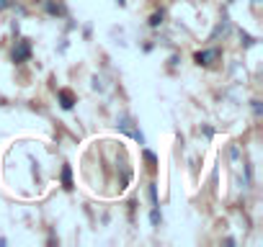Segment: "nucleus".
<instances>
[{
  "label": "nucleus",
  "mask_w": 263,
  "mask_h": 247,
  "mask_svg": "<svg viewBox=\"0 0 263 247\" xmlns=\"http://www.w3.org/2000/svg\"><path fill=\"white\" fill-rule=\"evenodd\" d=\"M62 183H65V188H72V175H70V168H65V170H62Z\"/></svg>",
  "instance_id": "nucleus-4"
},
{
  "label": "nucleus",
  "mask_w": 263,
  "mask_h": 247,
  "mask_svg": "<svg viewBox=\"0 0 263 247\" xmlns=\"http://www.w3.org/2000/svg\"><path fill=\"white\" fill-rule=\"evenodd\" d=\"M47 11H49L52 16H57V13H60V6H54V3H52V0H49V3H47Z\"/></svg>",
  "instance_id": "nucleus-6"
},
{
  "label": "nucleus",
  "mask_w": 263,
  "mask_h": 247,
  "mask_svg": "<svg viewBox=\"0 0 263 247\" xmlns=\"http://www.w3.org/2000/svg\"><path fill=\"white\" fill-rule=\"evenodd\" d=\"M8 3H11V0H0V11H3V8H8Z\"/></svg>",
  "instance_id": "nucleus-10"
},
{
  "label": "nucleus",
  "mask_w": 263,
  "mask_h": 247,
  "mask_svg": "<svg viewBox=\"0 0 263 247\" xmlns=\"http://www.w3.org/2000/svg\"><path fill=\"white\" fill-rule=\"evenodd\" d=\"M150 198H153V203H158V188L155 186H150Z\"/></svg>",
  "instance_id": "nucleus-7"
},
{
  "label": "nucleus",
  "mask_w": 263,
  "mask_h": 247,
  "mask_svg": "<svg viewBox=\"0 0 263 247\" xmlns=\"http://www.w3.org/2000/svg\"><path fill=\"white\" fill-rule=\"evenodd\" d=\"M31 57V44L29 42H18L13 49V62H26Z\"/></svg>",
  "instance_id": "nucleus-1"
},
{
  "label": "nucleus",
  "mask_w": 263,
  "mask_h": 247,
  "mask_svg": "<svg viewBox=\"0 0 263 247\" xmlns=\"http://www.w3.org/2000/svg\"><path fill=\"white\" fill-rule=\"evenodd\" d=\"M150 221H153V224H160V214H158V209L150 214Z\"/></svg>",
  "instance_id": "nucleus-8"
},
{
  "label": "nucleus",
  "mask_w": 263,
  "mask_h": 247,
  "mask_svg": "<svg viewBox=\"0 0 263 247\" xmlns=\"http://www.w3.org/2000/svg\"><path fill=\"white\" fill-rule=\"evenodd\" d=\"M163 24V13H155L153 18H150V26H160Z\"/></svg>",
  "instance_id": "nucleus-5"
},
{
  "label": "nucleus",
  "mask_w": 263,
  "mask_h": 247,
  "mask_svg": "<svg viewBox=\"0 0 263 247\" xmlns=\"http://www.w3.org/2000/svg\"><path fill=\"white\" fill-rule=\"evenodd\" d=\"M253 113L260 116V100H253Z\"/></svg>",
  "instance_id": "nucleus-9"
},
{
  "label": "nucleus",
  "mask_w": 263,
  "mask_h": 247,
  "mask_svg": "<svg viewBox=\"0 0 263 247\" xmlns=\"http://www.w3.org/2000/svg\"><path fill=\"white\" fill-rule=\"evenodd\" d=\"M60 103H62V108H72L75 106V95L70 93V90H60Z\"/></svg>",
  "instance_id": "nucleus-3"
},
{
  "label": "nucleus",
  "mask_w": 263,
  "mask_h": 247,
  "mask_svg": "<svg viewBox=\"0 0 263 247\" xmlns=\"http://www.w3.org/2000/svg\"><path fill=\"white\" fill-rule=\"evenodd\" d=\"M219 54H222L219 49H206V52H199L194 59H196L199 65H212L214 59H219Z\"/></svg>",
  "instance_id": "nucleus-2"
}]
</instances>
